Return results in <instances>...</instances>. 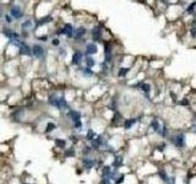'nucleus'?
Masks as SVG:
<instances>
[{
	"mask_svg": "<svg viewBox=\"0 0 196 184\" xmlns=\"http://www.w3.org/2000/svg\"><path fill=\"white\" fill-rule=\"evenodd\" d=\"M151 126L153 129V131H156V133H158V134H159L162 126H161V124H159V122L157 120V119H153V120L151 122Z\"/></svg>",
	"mask_w": 196,
	"mask_h": 184,
	"instance_id": "obj_18",
	"label": "nucleus"
},
{
	"mask_svg": "<svg viewBox=\"0 0 196 184\" xmlns=\"http://www.w3.org/2000/svg\"><path fill=\"white\" fill-rule=\"evenodd\" d=\"M195 6H196V1H194V3L191 4V5L188 7V12H189V14H193V12H194V9H195Z\"/></svg>",
	"mask_w": 196,
	"mask_h": 184,
	"instance_id": "obj_26",
	"label": "nucleus"
},
{
	"mask_svg": "<svg viewBox=\"0 0 196 184\" xmlns=\"http://www.w3.org/2000/svg\"><path fill=\"white\" fill-rule=\"evenodd\" d=\"M136 123H137V119H136V118L126 119V120L124 122V128L126 129V130H129V129H131V128H133Z\"/></svg>",
	"mask_w": 196,
	"mask_h": 184,
	"instance_id": "obj_15",
	"label": "nucleus"
},
{
	"mask_svg": "<svg viewBox=\"0 0 196 184\" xmlns=\"http://www.w3.org/2000/svg\"><path fill=\"white\" fill-rule=\"evenodd\" d=\"M84 58H85V54H84L82 48H74V52H72V54H71L70 65L72 68H77V66L82 65Z\"/></svg>",
	"mask_w": 196,
	"mask_h": 184,
	"instance_id": "obj_6",
	"label": "nucleus"
},
{
	"mask_svg": "<svg viewBox=\"0 0 196 184\" xmlns=\"http://www.w3.org/2000/svg\"><path fill=\"white\" fill-rule=\"evenodd\" d=\"M31 53H32V59L33 60H45L48 55V49L45 47V44L39 43L36 41L34 43L31 44Z\"/></svg>",
	"mask_w": 196,
	"mask_h": 184,
	"instance_id": "obj_2",
	"label": "nucleus"
},
{
	"mask_svg": "<svg viewBox=\"0 0 196 184\" xmlns=\"http://www.w3.org/2000/svg\"><path fill=\"white\" fill-rule=\"evenodd\" d=\"M59 27H60V31H61V37H65L66 41L71 42V41H72V36H74V28H75L74 22L64 21Z\"/></svg>",
	"mask_w": 196,
	"mask_h": 184,
	"instance_id": "obj_4",
	"label": "nucleus"
},
{
	"mask_svg": "<svg viewBox=\"0 0 196 184\" xmlns=\"http://www.w3.org/2000/svg\"><path fill=\"white\" fill-rule=\"evenodd\" d=\"M34 27H36V21L33 16H26L24 20L19 22V31H31L33 33Z\"/></svg>",
	"mask_w": 196,
	"mask_h": 184,
	"instance_id": "obj_7",
	"label": "nucleus"
},
{
	"mask_svg": "<svg viewBox=\"0 0 196 184\" xmlns=\"http://www.w3.org/2000/svg\"><path fill=\"white\" fill-rule=\"evenodd\" d=\"M110 172H112V168L109 167V166H104L103 169H102V178L108 177L109 174H110Z\"/></svg>",
	"mask_w": 196,
	"mask_h": 184,
	"instance_id": "obj_22",
	"label": "nucleus"
},
{
	"mask_svg": "<svg viewBox=\"0 0 196 184\" xmlns=\"http://www.w3.org/2000/svg\"><path fill=\"white\" fill-rule=\"evenodd\" d=\"M129 71H130V68L121 66V68H119V70H118V76L119 77H125L127 74H129Z\"/></svg>",
	"mask_w": 196,
	"mask_h": 184,
	"instance_id": "obj_19",
	"label": "nucleus"
},
{
	"mask_svg": "<svg viewBox=\"0 0 196 184\" xmlns=\"http://www.w3.org/2000/svg\"><path fill=\"white\" fill-rule=\"evenodd\" d=\"M7 12L10 14V16L15 20V22H20L26 17V10L25 5H22L16 0H12V3L7 6Z\"/></svg>",
	"mask_w": 196,
	"mask_h": 184,
	"instance_id": "obj_1",
	"label": "nucleus"
},
{
	"mask_svg": "<svg viewBox=\"0 0 196 184\" xmlns=\"http://www.w3.org/2000/svg\"><path fill=\"white\" fill-rule=\"evenodd\" d=\"M4 14H5V12H4V10H3V9H1V7H0V24H3V18H4Z\"/></svg>",
	"mask_w": 196,
	"mask_h": 184,
	"instance_id": "obj_28",
	"label": "nucleus"
},
{
	"mask_svg": "<svg viewBox=\"0 0 196 184\" xmlns=\"http://www.w3.org/2000/svg\"><path fill=\"white\" fill-rule=\"evenodd\" d=\"M49 43H51L52 48H55V49L59 48L63 44L60 37H55V36H52V38H51V41H49Z\"/></svg>",
	"mask_w": 196,
	"mask_h": 184,
	"instance_id": "obj_13",
	"label": "nucleus"
},
{
	"mask_svg": "<svg viewBox=\"0 0 196 184\" xmlns=\"http://www.w3.org/2000/svg\"><path fill=\"white\" fill-rule=\"evenodd\" d=\"M174 144H175L178 147H181V146H183V144H184V136H183V135H178V136H175Z\"/></svg>",
	"mask_w": 196,
	"mask_h": 184,
	"instance_id": "obj_21",
	"label": "nucleus"
},
{
	"mask_svg": "<svg viewBox=\"0 0 196 184\" xmlns=\"http://www.w3.org/2000/svg\"><path fill=\"white\" fill-rule=\"evenodd\" d=\"M123 181H124V176H123V174H120L119 178H115V183L117 184H120Z\"/></svg>",
	"mask_w": 196,
	"mask_h": 184,
	"instance_id": "obj_27",
	"label": "nucleus"
},
{
	"mask_svg": "<svg viewBox=\"0 0 196 184\" xmlns=\"http://www.w3.org/2000/svg\"><path fill=\"white\" fill-rule=\"evenodd\" d=\"M66 118L71 124L75 123V122H79V120H82V113L80 112L79 109H67L66 110Z\"/></svg>",
	"mask_w": 196,
	"mask_h": 184,
	"instance_id": "obj_9",
	"label": "nucleus"
},
{
	"mask_svg": "<svg viewBox=\"0 0 196 184\" xmlns=\"http://www.w3.org/2000/svg\"><path fill=\"white\" fill-rule=\"evenodd\" d=\"M104 26L102 24H97V25H93L92 27L90 28V37H91V41L96 43H99V42H104Z\"/></svg>",
	"mask_w": 196,
	"mask_h": 184,
	"instance_id": "obj_3",
	"label": "nucleus"
},
{
	"mask_svg": "<svg viewBox=\"0 0 196 184\" xmlns=\"http://www.w3.org/2000/svg\"><path fill=\"white\" fill-rule=\"evenodd\" d=\"M97 64H98V63H97V60L94 59V57H91V55H85L82 65L87 66V68H91V69H93L96 65H97Z\"/></svg>",
	"mask_w": 196,
	"mask_h": 184,
	"instance_id": "obj_10",
	"label": "nucleus"
},
{
	"mask_svg": "<svg viewBox=\"0 0 196 184\" xmlns=\"http://www.w3.org/2000/svg\"><path fill=\"white\" fill-rule=\"evenodd\" d=\"M54 141H55V145H57V147H59V149H65L66 141L64 140V139H55Z\"/></svg>",
	"mask_w": 196,
	"mask_h": 184,
	"instance_id": "obj_23",
	"label": "nucleus"
},
{
	"mask_svg": "<svg viewBox=\"0 0 196 184\" xmlns=\"http://www.w3.org/2000/svg\"><path fill=\"white\" fill-rule=\"evenodd\" d=\"M3 24L5 26H9V27H12V25L15 24V20L10 16L9 12H5L4 14V18H3Z\"/></svg>",
	"mask_w": 196,
	"mask_h": 184,
	"instance_id": "obj_12",
	"label": "nucleus"
},
{
	"mask_svg": "<svg viewBox=\"0 0 196 184\" xmlns=\"http://www.w3.org/2000/svg\"><path fill=\"white\" fill-rule=\"evenodd\" d=\"M88 34H90V27L85 25H76L74 28V36H72L71 42H76V41L87 38Z\"/></svg>",
	"mask_w": 196,
	"mask_h": 184,
	"instance_id": "obj_5",
	"label": "nucleus"
},
{
	"mask_svg": "<svg viewBox=\"0 0 196 184\" xmlns=\"http://www.w3.org/2000/svg\"><path fill=\"white\" fill-rule=\"evenodd\" d=\"M96 136H97V134H96V131L93 130V129H91V128H90L88 130H87V133H86V140H87V141H92Z\"/></svg>",
	"mask_w": 196,
	"mask_h": 184,
	"instance_id": "obj_17",
	"label": "nucleus"
},
{
	"mask_svg": "<svg viewBox=\"0 0 196 184\" xmlns=\"http://www.w3.org/2000/svg\"><path fill=\"white\" fill-rule=\"evenodd\" d=\"M67 53H69V49L65 45H60L59 48H57V57L60 59V60H64L66 57H67Z\"/></svg>",
	"mask_w": 196,
	"mask_h": 184,
	"instance_id": "obj_11",
	"label": "nucleus"
},
{
	"mask_svg": "<svg viewBox=\"0 0 196 184\" xmlns=\"http://www.w3.org/2000/svg\"><path fill=\"white\" fill-rule=\"evenodd\" d=\"M82 163H84V168H86V169H91V168H93V167H94L96 163H97V162H96L94 160H92V158L86 157V158H84Z\"/></svg>",
	"mask_w": 196,
	"mask_h": 184,
	"instance_id": "obj_14",
	"label": "nucleus"
},
{
	"mask_svg": "<svg viewBox=\"0 0 196 184\" xmlns=\"http://www.w3.org/2000/svg\"><path fill=\"white\" fill-rule=\"evenodd\" d=\"M55 129H57V124L53 123V122H49L47 124V126H45V129H44V133H45V134H49V133L54 131Z\"/></svg>",
	"mask_w": 196,
	"mask_h": 184,
	"instance_id": "obj_16",
	"label": "nucleus"
},
{
	"mask_svg": "<svg viewBox=\"0 0 196 184\" xmlns=\"http://www.w3.org/2000/svg\"><path fill=\"white\" fill-rule=\"evenodd\" d=\"M121 164H123V157L121 156H117L113 161V167L119 168V167H121Z\"/></svg>",
	"mask_w": 196,
	"mask_h": 184,
	"instance_id": "obj_20",
	"label": "nucleus"
},
{
	"mask_svg": "<svg viewBox=\"0 0 196 184\" xmlns=\"http://www.w3.org/2000/svg\"><path fill=\"white\" fill-rule=\"evenodd\" d=\"M190 33H191V36H193L194 38H196V20H194V21H193V24H191Z\"/></svg>",
	"mask_w": 196,
	"mask_h": 184,
	"instance_id": "obj_24",
	"label": "nucleus"
},
{
	"mask_svg": "<svg viewBox=\"0 0 196 184\" xmlns=\"http://www.w3.org/2000/svg\"><path fill=\"white\" fill-rule=\"evenodd\" d=\"M82 50H84L85 55H91V57H94L96 54H98V43L90 41V42H87L84 45Z\"/></svg>",
	"mask_w": 196,
	"mask_h": 184,
	"instance_id": "obj_8",
	"label": "nucleus"
},
{
	"mask_svg": "<svg viewBox=\"0 0 196 184\" xmlns=\"http://www.w3.org/2000/svg\"><path fill=\"white\" fill-rule=\"evenodd\" d=\"M70 140H71V141H75V142H76V141H77V136H70Z\"/></svg>",
	"mask_w": 196,
	"mask_h": 184,
	"instance_id": "obj_30",
	"label": "nucleus"
},
{
	"mask_svg": "<svg viewBox=\"0 0 196 184\" xmlns=\"http://www.w3.org/2000/svg\"><path fill=\"white\" fill-rule=\"evenodd\" d=\"M74 155H75V150L72 149V147L65 151V156H66V157H70V156H74Z\"/></svg>",
	"mask_w": 196,
	"mask_h": 184,
	"instance_id": "obj_25",
	"label": "nucleus"
},
{
	"mask_svg": "<svg viewBox=\"0 0 196 184\" xmlns=\"http://www.w3.org/2000/svg\"><path fill=\"white\" fill-rule=\"evenodd\" d=\"M85 147H86V149H84V150H82V152H84L85 155H87V154L90 152V151H91V149H90L88 146H85Z\"/></svg>",
	"mask_w": 196,
	"mask_h": 184,
	"instance_id": "obj_29",
	"label": "nucleus"
}]
</instances>
